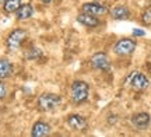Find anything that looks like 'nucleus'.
Listing matches in <instances>:
<instances>
[{"label":"nucleus","instance_id":"obj_1","mask_svg":"<svg viewBox=\"0 0 151 137\" xmlns=\"http://www.w3.org/2000/svg\"><path fill=\"white\" fill-rule=\"evenodd\" d=\"M124 84L127 85L129 88L134 90V91H144L147 88L150 87V81L143 73L140 71H133L130 73L129 76L126 77V81Z\"/></svg>","mask_w":151,"mask_h":137},{"label":"nucleus","instance_id":"obj_2","mask_svg":"<svg viewBox=\"0 0 151 137\" xmlns=\"http://www.w3.org/2000/svg\"><path fill=\"white\" fill-rule=\"evenodd\" d=\"M88 93H90V85L86 81H81V80H76L71 84V91H70V97L71 101L74 104H81L88 98Z\"/></svg>","mask_w":151,"mask_h":137},{"label":"nucleus","instance_id":"obj_3","mask_svg":"<svg viewBox=\"0 0 151 137\" xmlns=\"http://www.w3.org/2000/svg\"><path fill=\"white\" fill-rule=\"evenodd\" d=\"M60 104H62V98L59 95H56V94L45 93L38 97V108L43 110V112L55 110Z\"/></svg>","mask_w":151,"mask_h":137},{"label":"nucleus","instance_id":"obj_4","mask_svg":"<svg viewBox=\"0 0 151 137\" xmlns=\"http://www.w3.org/2000/svg\"><path fill=\"white\" fill-rule=\"evenodd\" d=\"M25 38H27V31L22 29V28H17L13 32H10V35L7 37L6 46L10 50H16L21 46V44L25 41Z\"/></svg>","mask_w":151,"mask_h":137},{"label":"nucleus","instance_id":"obj_5","mask_svg":"<svg viewBox=\"0 0 151 137\" xmlns=\"http://www.w3.org/2000/svg\"><path fill=\"white\" fill-rule=\"evenodd\" d=\"M136 49V41L129 38L119 39L116 44L113 45V52L119 56H129L132 55Z\"/></svg>","mask_w":151,"mask_h":137},{"label":"nucleus","instance_id":"obj_6","mask_svg":"<svg viewBox=\"0 0 151 137\" xmlns=\"http://www.w3.org/2000/svg\"><path fill=\"white\" fill-rule=\"evenodd\" d=\"M90 63H91L92 69H97V70H108L109 69V59L106 53L104 52H97L91 56L90 59Z\"/></svg>","mask_w":151,"mask_h":137},{"label":"nucleus","instance_id":"obj_7","mask_svg":"<svg viewBox=\"0 0 151 137\" xmlns=\"http://www.w3.org/2000/svg\"><path fill=\"white\" fill-rule=\"evenodd\" d=\"M67 125H69L70 129L77 130V132H84L87 129L86 118L81 115H77V113H73V115L67 116Z\"/></svg>","mask_w":151,"mask_h":137},{"label":"nucleus","instance_id":"obj_8","mask_svg":"<svg viewBox=\"0 0 151 137\" xmlns=\"http://www.w3.org/2000/svg\"><path fill=\"white\" fill-rule=\"evenodd\" d=\"M150 122H151V118L146 112H139V113H136V115L132 116V125H133L137 130H144V129H147V127L150 126Z\"/></svg>","mask_w":151,"mask_h":137},{"label":"nucleus","instance_id":"obj_9","mask_svg":"<svg viewBox=\"0 0 151 137\" xmlns=\"http://www.w3.org/2000/svg\"><path fill=\"white\" fill-rule=\"evenodd\" d=\"M83 13H88L91 16L98 17L105 14L106 9L102 4H99V3H86V4H83Z\"/></svg>","mask_w":151,"mask_h":137},{"label":"nucleus","instance_id":"obj_10","mask_svg":"<svg viewBox=\"0 0 151 137\" xmlns=\"http://www.w3.org/2000/svg\"><path fill=\"white\" fill-rule=\"evenodd\" d=\"M49 133H50V126H49L48 123H45V122H37V123H34L32 130H31L32 137H45V136H48Z\"/></svg>","mask_w":151,"mask_h":137},{"label":"nucleus","instance_id":"obj_11","mask_svg":"<svg viewBox=\"0 0 151 137\" xmlns=\"http://www.w3.org/2000/svg\"><path fill=\"white\" fill-rule=\"evenodd\" d=\"M77 21L88 28H94L99 24L97 17L91 16V14H88V13H81V14H78V16H77Z\"/></svg>","mask_w":151,"mask_h":137},{"label":"nucleus","instance_id":"obj_12","mask_svg":"<svg viewBox=\"0 0 151 137\" xmlns=\"http://www.w3.org/2000/svg\"><path fill=\"white\" fill-rule=\"evenodd\" d=\"M111 16L115 20H127L130 17V11L126 6H115L111 10Z\"/></svg>","mask_w":151,"mask_h":137},{"label":"nucleus","instance_id":"obj_13","mask_svg":"<svg viewBox=\"0 0 151 137\" xmlns=\"http://www.w3.org/2000/svg\"><path fill=\"white\" fill-rule=\"evenodd\" d=\"M17 14V18L18 20H27L29 17L34 14V7L31 4H24V6H20L18 10L16 11Z\"/></svg>","mask_w":151,"mask_h":137},{"label":"nucleus","instance_id":"obj_14","mask_svg":"<svg viewBox=\"0 0 151 137\" xmlns=\"http://www.w3.org/2000/svg\"><path fill=\"white\" fill-rule=\"evenodd\" d=\"M13 73V65L7 59H0V78H7Z\"/></svg>","mask_w":151,"mask_h":137},{"label":"nucleus","instance_id":"obj_15","mask_svg":"<svg viewBox=\"0 0 151 137\" xmlns=\"http://www.w3.org/2000/svg\"><path fill=\"white\" fill-rule=\"evenodd\" d=\"M20 6H21V0H4L3 9L6 13H14L18 10Z\"/></svg>","mask_w":151,"mask_h":137},{"label":"nucleus","instance_id":"obj_16","mask_svg":"<svg viewBox=\"0 0 151 137\" xmlns=\"http://www.w3.org/2000/svg\"><path fill=\"white\" fill-rule=\"evenodd\" d=\"M41 55H42L41 49H38V48H31V49L25 53V57H27V59H37V57H39Z\"/></svg>","mask_w":151,"mask_h":137},{"label":"nucleus","instance_id":"obj_17","mask_svg":"<svg viewBox=\"0 0 151 137\" xmlns=\"http://www.w3.org/2000/svg\"><path fill=\"white\" fill-rule=\"evenodd\" d=\"M141 21L144 22L146 25H150L151 24V9H147V10L143 13V16H141Z\"/></svg>","mask_w":151,"mask_h":137},{"label":"nucleus","instance_id":"obj_18","mask_svg":"<svg viewBox=\"0 0 151 137\" xmlns=\"http://www.w3.org/2000/svg\"><path fill=\"white\" fill-rule=\"evenodd\" d=\"M6 93H7V90H6V85L3 82L0 81V99H3L6 97Z\"/></svg>","mask_w":151,"mask_h":137},{"label":"nucleus","instance_id":"obj_19","mask_svg":"<svg viewBox=\"0 0 151 137\" xmlns=\"http://www.w3.org/2000/svg\"><path fill=\"white\" fill-rule=\"evenodd\" d=\"M144 34H146V32H144L143 29H139V28L133 29V35H134V37H143Z\"/></svg>","mask_w":151,"mask_h":137},{"label":"nucleus","instance_id":"obj_20","mask_svg":"<svg viewBox=\"0 0 151 137\" xmlns=\"http://www.w3.org/2000/svg\"><path fill=\"white\" fill-rule=\"evenodd\" d=\"M41 1H42V3H45V4H49L52 0H41Z\"/></svg>","mask_w":151,"mask_h":137},{"label":"nucleus","instance_id":"obj_21","mask_svg":"<svg viewBox=\"0 0 151 137\" xmlns=\"http://www.w3.org/2000/svg\"><path fill=\"white\" fill-rule=\"evenodd\" d=\"M3 4H4V0H0V7H3Z\"/></svg>","mask_w":151,"mask_h":137}]
</instances>
